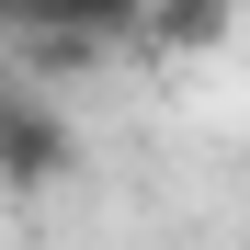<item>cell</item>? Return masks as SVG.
<instances>
[{
	"mask_svg": "<svg viewBox=\"0 0 250 250\" xmlns=\"http://www.w3.org/2000/svg\"><path fill=\"white\" fill-rule=\"evenodd\" d=\"M68 171H80V125L0 68V182H12V193H57Z\"/></svg>",
	"mask_w": 250,
	"mask_h": 250,
	"instance_id": "6da1fadb",
	"label": "cell"
},
{
	"mask_svg": "<svg viewBox=\"0 0 250 250\" xmlns=\"http://www.w3.org/2000/svg\"><path fill=\"white\" fill-rule=\"evenodd\" d=\"M137 23H148V0H12V34L0 46H23V34H68V46H137Z\"/></svg>",
	"mask_w": 250,
	"mask_h": 250,
	"instance_id": "7a4b0ae2",
	"label": "cell"
},
{
	"mask_svg": "<svg viewBox=\"0 0 250 250\" xmlns=\"http://www.w3.org/2000/svg\"><path fill=\"white\" fill-rule=\"evenodd\" d=\"M228 34H239V0H148L137 46L148 57H216Z\"/></svg>",
	"mask_w": 250,
	"mask_h": 250,
	"instance_id": "3957f363",
	"label": "cell"
},
{
	"mask_svg": "<svg viewBox=\"0 0 250 250\" xmlns=\"http://www.w3.org/2000/svg\"><path fill=\"white\" fill-rule=\"evenodd\" d=\"M239 12H250V0H239Z\"/></svg>",
	"mask_w": 250,
	"mask_h": 250,
	"instance_id": "277c9868",
	"label": "cell"
}]
</instances>
